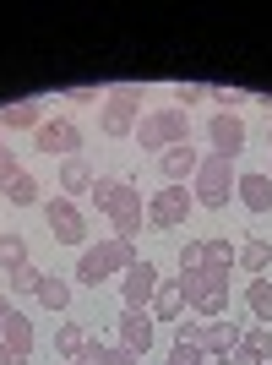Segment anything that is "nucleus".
<instances>
[{
  "label": "nucleus",
  "instance_id": "nucleus-1",
  "mask_svg": "<svg viewBox=\"0 0 272 365\" xmlns=\"http://www.w3.org/2000/svg\"><path fill=\"white\" fill-rule=\"evenodd\" d=\"M88 197H93V207L115 224V240H136V229L147 224V202L136 197L131 180H109V175H98Z\"/></svg>",
  "mask_w": 272,
  "mask_h": 365
},
{
  "label": "nucleus",
  "instance_id": "nucleus-2",
  "mask_svg": "<svg viewBox=\"0 0 272 365\" xmlns=\"http://www.w3.org/2000/svg\"><path fill=\"white\" fill-rule=\"evenodd\" d=\"M234 158H224V153H202V169L197 180H191V197H197V207H207V213H224V202L234 197Z\"/></svg>",
  "mask_w": 272,
  "mask_h": 365
},
{
  "label": "nucleus",
  "instance_id": "nucleus-3",
  "mask_svg": "<svg viewBox=\"0 0 272 365\" xmlns=\"http://www.w3.org/2000/svg\"><path fill=\"white\" fill-rule=\"evenodd\" d=\"M136 267V245L131 240H93L82 257H76V284H104V278Z\"/></svg>",
  "mask_w": 272,
  "mask_h": 365
},
{
  "label": "nucleus",
  "instance_id": "nucleus-4",
  "mask_svg": "<svg viewBox=\"0 0 272 365\" xmlns=\"http://www.w3.org/2000/svg\"><path fill=\"white\" fill-rule=\"evenodd\" d=\"M174 284H180V300H185V311H191L197 322L229 317V289H224V284H212L202 267H197V273H180Z\"/></svg>",
  "mask_w": 272,
  "mask_h": 365
},
{
  "label": "nucleus",
  "instance_id": "nucleus-5",
  "mask_svg": "<svg viewBox=\"0 0 272 365\" xmlns=\"http://www.w3.org/2000/svg\"><path fill=\"white\" fill-rule=\"evenodd\" d=\"M185 137H191L185 109H147V115L136 120V142H142L147 153H169V148H180Z\"/></svg>",
  "mask_w": 272,
  "mask_h": 365
},
{
  "label": "nucleus",
  "instance_id": "nucleus-6",
  "mask_svg": "<svg viewBox=\"0 0 272 365\" xmlns=\"http://www.w3.org/2000/svg\"><path fill=\"white\" fill-rule=\"evenodd\" d=\"M136 109H142V88H131V82H125V88H109V104H104V115H98L104 137H131L136 120H142Z\"/></svg>",
  "mask_w": 272,
  "mask_h": 365
},
{
  "label": "nucleus",
  "instance_id": "nucleus-7",
  "mask_svg": "<svg viewBox=\"0 0 272 365\" xmlns=\"http://www.w3.org/2000/svg\"><path fill=\"white\" fill-rule=\"evenodd\" d=\"M197 197H191V185H164L158 197H147V224L152 229H180L191 218Z\"/></svg>",
  "mask_w": 272,
  "mask_h": 365
},
{
  "label": "nucleus",
  "instance_id": "nucleus-8",
  "mask_svg": "<svg viewBox=\"0 0 272 365\" xmlns=\"http://www.w3.org/2000/svg\"><path fill=\"white\" fill-rule=\"evenodd\" d=\"M44 218H49V235H55L61 245H82L88 240V218H82V207H76L71 197H49Z\"/></svg>",
  "mask_w": 272,
  "mask_h": 365
},
{
  "label": "nucleus",
  "instance_id": "nucleus-9",
  "mask_svg": "<svg viewBox=\"0 0 272 365\" xmlns=\"http://www.w3.org/2000/svg\"><path fill=\"white\" fill-rule=\"evenodd\" d=\"M125 284H120V294H125V311H147L152 305V294H158V267H152L147 257H136V267H125Z\"/></svg>",
  "mask_w": 272,
  "mask_h": 365
},
{
  "label": "nucleus",
  "instance_id": "nucleus-10",
  "mask_svg": "<svg viewBox=\"0 0 272 365\" xmlns=\"http://www.w3.org/2000/svg\"><path fill=\"white\" fill-rule=\"evenodd\" d=\"M33 148L55 153V158H82V131H76L71 120H44L33 131Z\"/></svg>",
  "mask_w": 272,
  "mask_h": 365
},
{
  "label": "nucleus",
  "instance_id": "nucleus-11",
  "mask_svg": "<svg viewBox=\"0 0 272 365\" xmlns=\"http://www.w3.org/2000/svg\"><path fill=\"white\" fill-rule=\"evenodd\" d=\"M240 333H245V327H234L229 317H218V322H202V333H197V349L207 354V360H218V365H224L229 354L240 349Z\"/></svg>",
  "mask_w": 272,
  "mask_h": 365
},
{
  "label": "nucleus",
  "instance_id": "nucleus-12",
  "mask_svg": "<svg viewBox=\"0 0 272 365\" xmlns=\"http://www.w3.org/2000/svg\"><path fill=\"white\" fill-rule=\"evenodd\" d=\"M158 164H164V180L169 185H191V180H197V169H202V153L191 148V142H180V148L158 153Z\"/></svg>",
  "mask_w": 272,
  "mask_h": 365
},
{
  "label": "nucleus",
  "instance_id": "nucleus-13",
  "mask_svg": "<svg viewBox=\"0 0 272 365\" xmlns=\"http://www.w3.org/2000/svg\"><path fill=\"white\" fill-rule=\"evenodd\" d=\"M152 327H158V322H152L147 311H120V349H131L136 360H142V354L152 349Z\"/></svg>",
  "mask_w": 272,
  "mask_h": 365
},
{
  "label": "nucleus",
  "instance_id": "nucleus-14",
  "mask_svg": "<svg viewBox=\"0 0 272 365\" xmlns=\"http://www.w3.org/2000/svg\"><path fill=\"white\" fill-rule=\"evenodd\" d=\"M207 137H212V153H224V158H234V153L245 148V120H240V115H212Z\"/></svg>",
  "mask_w": 272,
  "mask_h": 365
},
{
  "label": "nucleus",
  "instance_id": "nucleus-15",
  "mask_svg": "<svg viewBox=\"0 0 272 365\" xmlns=\"http://www.w3.org/2000/svg\"><path fill=\"white\" fill-rule=\"evenodd\" d=\"M202 273L212 284H224L229 289V273H234V245L229 240H202Z\"/></svg>",
  "mask_w": 272,
  "mask_h": 365
},
{
  "label": "nucleus",
  "instance_id": "nucleus-16",
  "mask_svg": "<svg viewBox=\"0 0 272 365\" xmlns=\"http://www.w3.org/2000/svg\"><path fill=\"white\" fill-rule=\"evenodd\" d=\"M0 125H6V131H38V125H44V104H38V98L6 104L0 109Z\"/></svg>",
  "mask_w": 272,
  "mask_h": 365
},
{
  "label": "nucleus",
  "instance_id": "nucleus-17",
  "mask_svg": "<svg viewBox=\"0 0 272 365\" xmlns=\"http://www.w3.org/2000/svg\"><path fill=\"white\" fill-rule=\"evenodd\" d=\"M234 197H240L251 213H267L272 207V180L267 175H240V180H234Z\"/></svg>",
  "mask_w": 272,
  "mask_h": 365
},
{
  "label": "nucleus",
  "instance_id": "nucleus-18",
  "mask_svg": "<svg viewBox=\"0 0 272 365\" xmlns=\"http://www.w3.org/2000/svg\"><path fill=\"white\" fill-rule=\"evenodd\" d=\"M180 311H185L180 284H158V294H152V305H147V317L158 322V327H169V322H180Z\"/></svg>",
  "mask_w": 272,
  "mask_h": 365
},
{
  "label": "nucleus",
  "instance_id": "nucleus-19",
  "mask_svg": "<svg viewBox=\"0 0 272 365\" xmlns=\"http://www.w3.org/2000/svg\"><path fill=\"white\" fill-rule=\"evenodd\" d=\"M93 180H98V175L88 169V158H61V191L66 197H88Z\"/></svg>",
  "mask_w": 272,
  "mask_h": 365
},
{
  "label": "nucleus",
  "instance_id": "nucleus-20",
  "mask_svg": "<svg viewBox=\"0 0 272 365\" xmlns=\"http://www.w3.org/2000/svg\"><path fill=\"white\" fill-rule=\"evenodd\" d=\"M0 344H6L11 354H28V349H33V322L22 317V311H11V317H6V327H0Z\"/></svg>",
  "mask_w": 272,
  "mask_h": 365
},
{
  "label": "nucleus",
  "instance_id": "nucleus-21",
  "mask_svg": "<svg viewBox=\"0 0 272 365\" xmlns=\"http://www.w3.org/2000/svg\"><path fill=\"white\" fill-rule=\"evenodd\" d=\"M234 262H240L251 278H267V267H272V245H267V240H245L240 251H234Z\"/></svg>",
  "mask_w": 272,
  "mask_h": 365
},
{
  "label": "nucleus",
  "instance_id": "nucleus-22",
  "mask_svg": "<svg viewBox=\"0 0 272 365\" xmlns=\"http://www.w3.org/2000/svg\"><path fill=\"white\" fill-rule=\"evenodd\" d=\"M76 365H136V354H131V349H120V344L109 349V344L88 338V349H82V360H76Z\"/></svg>",
  "mask_w": 272,
  "mask_h": 365
},
{
  "label": "nucleus",
  "instance_id": "nucleus-23",
  "mask_svg": "<svg viewBox=\"0 0 272 365\" xmlns=\"http://www.w3.org/2000/svg\"><path fill=\"white\" fill-rule=\"evenodd\" d=\"M0 267H6V273L28 267V240H22L16 229H0Z\"/></svg>",
  "mask_w": 272,
  "mask_h": 365
},
{
  "label": "nucleus",
  "instance_id": "nucleus-24",
  "mask_svg": "<svg viewBox=\"0 0 272 365\" xmlns=\"http://www.w3.org/2000/svg\"><path fill=\"white\" fill-rule=\"evenodd\" d=\"M245 305L256 311V322H261V327L272 322V284H267V278H251V289H245Z\"/></svg>",
  "mask_w": 272,
  "mask_h": 365
},
{
  "label": "nucleus",
  "instance_id": "nucleus-25",
  "mask_svg": "<svg viewBox=\"0 0 272 365\" xmlns=\"http://www.w3.org/2000/svg\"><path fill=\"white\" fill-rule=\"evenodd\" d=\"M38 305H49V311H66V305H71V284L44 273V284H38Z\"/></svg>",
  "mask_w": 272,
  "mask_h": 365
},
{
  "label": "nucleus",
  "instance_id": "nucleus-26",
  "mask_svg": "<svg viewBox=\"0 0 272 365\" xmlns=\"http://www.w3.org/2000/svg\"><path fill=\"white\" fill-rule=\"evenodd\" d=\"M240 349L256 354V360H272V327H261V322H256V327H245V333H240Z\"/></svg>",
  "mask_w": 272,
  "mask_h": 365
},
{
  "label": "nucleus",
  "instance_id": "nucleus-27",
  "mask_svg": "<svg viewBox=\"0 0 272 365\" xmlns=\"http://www.w3.org/2000/svg\"><path fill=\"white\" fill-rule=\"evenodd\" d=\"M55 349H61L66 360H82V349H88V333H82L76 322H66L61 333H55Z\"/></svg>",
  "mask_w": 272,
  "mask_h": 365
},
{
  "label": "nucleus",
  "instance_id": "nucleus-28",
  "mask_svg": "<svg viewBox=\"0 0 272 365\" xmlns=\"http://www.w3.org/2000/svg\"><path fill=\"white\" fill-rule=\"evenodd\" d=\"M6 202H11V207H33V202H38V180H33V175H16V180L6 185Z\"/></svg>",
  "mask_w": 272,
  "mask_h": 365
},
{
  "label": "nucleus",
  "instance_id": "nucleus-29",
  "mask_svg": "<svg viewBox=\"0 0 272 365\" xmlns=\"http://www.w3.org/2000/svg\"><path fill=\"white\" fill-rule=\"evenodd\" d=\"M38 284H44V273L38 267H16V273H6V289H16V294H38Z\"/></svg>",
  "mask_w": 272,
  "mask_h": 365
},
{
  "label": "nucleus",
  "instance_id": "nucleus-30",
  "mask_svg": "<svg viewBox=\"0 0 272 365\" xmlns=\"http://www.w3.org/2000/svg\"><path fill=\"white\" fill-rule=\"evenodd\" d=\"M169 365H207V354H202L197 344H180V338H174V349H169Z\"/></svg>",
  "mask_w": 272,
  "mask_h": 365
},
{
  "label": "nucleus",
  "instance_id": "nucleus-31",
  "mask_svg": "<svg viewBox=\"0 0 272 365\" xmlns=\"http://www.w3.org/2000/svg\"><path fill=\"white\" fill-rule=\"evenodd\" d=\"M202 98H207V88H197V82H185V88H174V109H197Z\"/></svg>",
  "mask_w": 272,
  "mask_h": 365
},
{
  "label": "nucleus",
  "instance_id": "nucleus-32",
  "mask_svg": "<svg viewBox=\"0 0 272 365\" xmlns=\"http://www.w3.org/2000/svg\"><path fill=\"white\" fill-rule=\"evenodd\" d=\"M16 175H22V164H16V153L6 148V142H0V185H11Z\"/></svg>",
  "mask_w": 272,
  "mask_h": 365
},
{
  "label": "nucleus",
  "instance_id": "nucleus-33",
  "mask_svg": "<svg viewBox=\"0 0 272 365\" xmlns=\"http://www.w3.org/2000/svg\"><path fill=\"white\" fill-rule=\"evenodd\" d=\"M202 267V240H185L180 245V273H197Z\"/></svg>",
  "mask_w": 272,
  "mask_h": 365
},
{
  "label": "nucleus",
  "instance_id": "nucleus-34",
  "mask_svg": "<svg viewBox=\"0 0 272 365\" xmlns=\"http://www.w3.org/2000/svg\"><path fill=\"white\" fill-rule=\"evenodd\" d=\"M224 365H267V360H256V354H245V349H234V354H229Z\"/></svg>",
  "mask_w": 272,
  "mask_h": 365
},
{
  "label": "nucleus",
  "instance_id": "nucleus-35",
  "mask_svg": "<svg viewBox=\"0 0 272 365\" xmlns=\"http://www.w3.org/2000/svg\"><path fill=\"white\" fill-rule=\"evenodd\" d=\"M0 365H28V354H11L6 344H0Z\"/></svg>",
  "mask_w": 272,
  "mask_h": 365
},
{
  "label": "nucleus",
  "instance_id": "nucleus-36",
  "mask_svg": "<svg viewBox=\"0 0 272 365\" xmlns=\"http://www.w3.org/2000/svg\"><path fill=\"white\" fill-rule=\"evenodd\" d=\"M6 317H11V305H6V294H0V327H6Z\"/></svg>",
  "mask_w": 272,
  "mask_h": 365
},
{
  "label": "nucleus",
  "instance_id": "nucleus-37",
  "mask_svg": "<svg viewBox=\"0 0 272 365\" xmlns=\"http://www.w3.org/2000/svg\"><path fill=\"white\" fill-rule=\"evenodd\" d=\"M267 142H272V125H267Z\"/></svg>",
  "mask_w": 272,
  "mask_h": 365
},
{
  "label": "nucleus",
  "instance_id": "nucleus-38",
  "mask_svg": "<svg viewBox=\"0 0 272 365\" xmlns=\"http://www.w3.org/2000/svg\"><path fill=\"white\" fill-rule=\"evenodd\" d=\"M267 365H272V360H267Z\"/></svg>",
  "mask_w": 272,
  "mask_h": 365
}]
</instances>
